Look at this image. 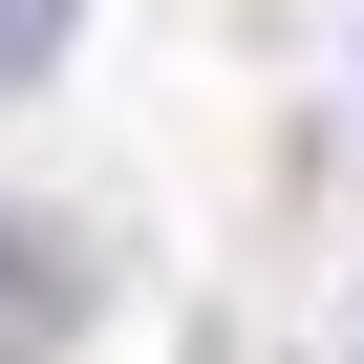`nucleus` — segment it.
Segmentation results:
<instances>
[{
  "label": "nucleus",
  "instance_id": "2",
  "mask_svg": "<svg viewBox=\"0 0 364 364\" xmlns=\"http://www.w3.org/2000/svg\"><path fill=\"white\" fill-rule=\"evenodd\" d=\"M65 22H86V0H0V86H43V65H65Z\"/></svg>",
  "mask_w": 364,
  "mask_h": 364
},
{
  "label": "nucleus",
  "instance_id": "1",
  "mask_svg": "<svg viewBox=\"0 0 364 364\" xmlns=\"http://www.w3.org/2000/svg\"><path fill=\"white\" fill-rule=\"evenodd\" d=\"M65 343H86V236L0 215V364H65Z\"/></svg>",
  "mask_w": 364,
  "mask_h": 364
}]
</instances>
